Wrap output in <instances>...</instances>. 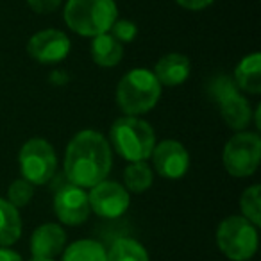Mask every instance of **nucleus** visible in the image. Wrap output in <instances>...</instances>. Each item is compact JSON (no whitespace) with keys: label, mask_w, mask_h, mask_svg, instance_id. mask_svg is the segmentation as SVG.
<instances>
[{"label":"nucleus","mask_w":261,"mask_h":261,"mask_svg":"<svg viewBox=\"0 0 261 261\" xmlns=\"http://www.w3.org/2000/svg\"><path fill=\"white\" fill-rule=\"evenodd\" d=\"M31 261H54V259H40V257H34V259H31Z\"/></svg>","instance_id":"nucleus-27"},{"label":"nucleus","mask_w":261,"mask_h":261,"mask_svg":"<svg viewBox=\"0 0 261 261\" xmlns=\"http://www.w3.org/2000/svg\"><path fill=\"white\" fill-rule=\"evenodd\" d=\"M88 200H90V210L95 215L109 218V220L122 217L129 210L130 204V197L125 186L115 181H108V179L91 188V192L88 193Z\"/></svg>","instance_id":"nucleus-9"},{"label":"nucleus","mask_w":261,"mask_h":261,"mask_svg":"<svg viewBox=\"0 0 261 261\" xmlns=\"http://www.w3.org/2000/svg\"><path fill=\"white\" fill-rule=\"evenodd\" d=\"M111 36L115 40H118L120 43H130V41L135 40L136 34H138V27H136L135 22H130V20H115L111 29Z\"/></svg>","instance_id":"nucleus-23"},{"label":"nucleus","mask_w":261,"mask_h":261,"mask_svg":"<svg viewBox=\"0 0 261 261\" xmlns=\"http://www.w3.org/2000/svg\"><path fill=\"white\" fill-rule=\"evenodd\" d=\"M181 8L190 9V11H200V9L207 8L215 2V0H175Z\"/></svg>","instance_id":"nucleus-25"},{"label":"nucleus","mask_w":261,"mask_h":261,"mask_svg":"<svg viewBox=\"0 0 261 261\" xmlns=\"http://www.w3.org/2000/svg\"><path fill=\"white\" fill-rule=\"evenodd\" d=\"M27 52L34 61L41 65H56L70 54V40L58 29H43L31 36Z\"/></svg>","instance_id":"nucleus-10"},{"label":"nucleus","mask_w":261,"mask_h":261,"mask_svg":"<svg viewBox=\"0 0 261 261\" xmlns=\"http://www.w3.org/2000/svg\"><path fill=\"white\" fill-rule=\"evenodd\" d=\"M63 261H108V250L95 240H77L63 250Z\"/></svg>","instance_id":"nucleus-18"},{"label":"nucleus","mask_w":261,"mask_h":261,"mask_svg":"<svg viewBox=\"0 0 261 261\" xmlns=\"http://www.w3.org/2000/svg\"><path fill=\"white\" fill-rule=\"evenodd\" d=\"M63 0H27V6L38 15H48L54 13L61 6Z\"/></svg>","instance_id":"nucleus-24"},{"label":"nucleus","mask_w":261,"mask_h":261,"mask_svg":"<svg viewBox=\"0 0 261 261\" xmlns=\"http://www.w3.org/2000/svg\"><path fill=\"white\" fill-rule=\"evenodd\" d=\"M261 161V138L256 133L240 130L224 147V167L232 177H249Z\"/></svg>","instance_id":"nucleus-7"},{"label":"nucleus","mask_w":261,"mask_h":261,"mask_svg":"<svg viewBox=\"0 0 261 261\" xmlns=\"http://www.w3.org/2000/svg\"><path fill=\"white\" fill-rule=\"evenodd\" d=\"M91 58L102 68L116 66L123 58V45L109 33L98 34L91 41Z\"/></svg>","instance_id":"nucleus-16"},{"label":"nucleus","mask_w":261,"mask_h":261,"mask_svg":"<svg viewBox=\"0 0 261 261\" xmlns=\"http://www.w3.org/2000/svg\"><path fill=\"white\" fill-rule=\"evenodd\" d=\"M54 211L66 225H81L90 217V200L84 188L68 182L59 188L54 197Z\"/></svg>","instance_id":"nucleus-11"},{"label":"nucleus","mask_w":261,"mask_h":261,"mask_svg":"<svg viewBox=\"0 0 261 261\" xmlns=\"http://www.w3.org/2000/svg\"><path fill=\"white\" fill-rule=\"evenodd\" d=\"M111 147L98 130H81L66 147V179L81 188H93L95 185L104 181L111 172Z\"/></svg>","instance_id":"nucleus-1"},{"label":"nucleus","mask_w":261,"mask_h":261,"mask_svg":"<svg viewBox=\"0 0 261 261\" xmlns=\"http://www.w3.org/2000/svg\"><path fill=\"white\" fill-rule=\"evenodd\" d=\"M33 197H34V185L23 177L13 181L8 190V200L16 207V210L27 206Z\"/></svg>","instance_id":"nucleus-22"},{"label":"nucleus","mask_w":261,"mask_h":261,"mask_svg":"<svg viewBox=\"0 0 261 261\" xmlns=\"http://www.w3.org/2000/svg\"><path fill=\"white\" fill-rule=\"evenodd\" d=\"M190 59L185 54H179V52H172L167 54L156 63L154 66V75H156L158 83L161 86H179L182 84L190 75Z\"/></svg>","instance_id":"nucleus-14"},{"label":"nucleus","mask_w":261,"mask_h":261,"mask_svg":"<svg viewBox=\"0 0 261 261\" xmlns=\"http://www.w3.org/2000/svg\"><path fill=\"white\" fill-rule=\"evenodd\" d=\"M161 97V84L147 68H133L116 86V104L123 115L138 116L149 113Z\"/></svg>","instance_id":"nucleus-2"},{"label":"nucleus","mask_w":261,"mask_h":261,"mask_svg":"<svg viewBox=\"0 0 261 261\" xmlns=\"http://www.w3.org/2000/svg\"><path fill=\"white\" fill-rule=\"evenodd\" d=\"M156 172L165 179H181L190 168V154L177 140H163L152 150Z\"/></svg>","instance_id":"nucleus-12"},{"label":"nucleus","mask_w":261,"mask_h":261,"mask_svg":"<svg viewBox=\"0 0 261 261\" xmlns=\"http://www.w3.org/2000/svg\"><path fill=\"white\" fill-rule=\"evenodd\" d=\"M111 143L115 150L129 163L145 161L156 145V133L152 125L138 116H122L111 125Z\"/></svg>","instance_id":"nucleus-3"},{"label":"nucleus","mask_w":261,"mask_h":261,"mask_svg":"<svg viewBox=\"0 0 261 261\" xmlns=\"http://www.w3.org/2000/svg\"><path fill=\"white\" fill-rule=\"evenodd\" d=\"M63 15L73 33L95 38L109 33L118 18V9L113 0H68Z\"/></svg>","instance_id":"nucleus-4"},{"label":"nucleus","mask_w":261,"mask_h":261,"mask_svg":"<svg viewBox=\"0 0 261 261\" xmlns=\"http://www.w3.org/2000/svg\"><path fill=\"white\" fill-rule=\"evenodd\" d=\"M240 207H242V217L247 218L250 224L257 225L261 224V195H259V185H252L242 193L240 199Z\"/></svg>","instance_id":"nucleus-21"},{"label":"nucleus","mask_w":261,"mask_h":261,"mask_svg":"<svg viewBox=\"0 0 261 261\" xmlns=\"http://www.w3.org/2000/svg\"><path fill=\"white\" fill-rule=\"evenodd\" d=\"M66 232L58 224H43L34 229L31 236V252L33 257L40 259H54L65 250Z\"/></svg>","instance_id":"nucleus-13"},{"label":"nucleus","mask_w":261,"mask_h":261,"mask_svg":"<svg viewBox=\"0 0 261 261\" xmlns=\"http://www.w3.org/2000/svg\"><path fill=\"white\" fill-rule=\"evenodd\" d=\"M211 98L217 102L220 115L224 122L227 123L231 129L243 130L250 123L252 118V109L247 98L240 93L236 88L234 81L227 75H218L207 86Z\"/></svg>","instance_id":"nucleus-6"},{"label":"nucleus","mask_w":261,"mask_h":261,"mask_svg":"<svg viewBox=\"0 0 261 261\" xmlns=\"http://www.w3.org/2000/svg\"><path fill=\"white\" fill-rule=\"evenodd\" d=\"M18 163L23 179L34 186L47 185L58 170V156L50 143L43 138L27 140L20 149Z\"/></svg>","instance_id":"nucleus-8"},{"label":"nucleus","mask_w":261,"mask_h":261,"mask_svg":"<svg viewBox=\"0 0 261 261\" xmlns=\"http://www.w3.org/2000/svg\"><path fill=\"white\" fill-rule=\"evenodd\" d=\"M0 261H22V256L8 247H0Z\"/></svg>","instance_id":"nucleus-26"},{"label":"nucleus","mask_w":261,"mask_h":261,"mask_svg":"<svg viewBox=\"0 0 261 261\" xmlns=\"http://www.w3.org/2000/svg\"><path fill=\"white\" fill-rule=\"evenodd\" d=\"M123 181H125L127 192L143 193L152 186L154 174L145 161H135V163H129V167L123 172Z\"/></svg>","instance_id":"nucleus-19"},{"label":"nucleus","mask_w":261,"mask_h":261,"mask_svg":"<svg viewBox=\"0 0 261 261\" xmlns=\"http://www.w3.org/2000/svg\"><path fill=\"white\" fill-rule=\"evenodd\" d=\"M234 81L236 88L240 91H245L250 95L261 93V54L252 52L245 56L242 61L236 65L234 70Z\"/></svg>","instance_id":"nucleus-15"},{"label":"nucleus","mask_w":261,"mask_h":261,"mask_svg":"<svg viewBox=\"0 0 261 261\" xmlns=\"http://www.w3.org/2000/svg\"><path fill=\"white\" fill-rule=\"evenodd\" d=\"M108 261H150L149 252L133 238H118L108 250Z\"/></svg>","instance_id":"nucleus-20"},{"label":"nucleus","mask_w":261,"mask_h":261,"mask_svg":"<svg viewBox=\"0 0 261 261\" xmlns=\"http://www.w3.org/2000/svg\"><path fill=\"white\" fill-rule=\"evenodd\" d=\"M217 245L231 261H249L257 250V227L240 215L224 218L217 229Z\"/></svg>","instance_id":"nucleus-5"},{"label":"nucleus","mask_w":261,"mask_h":261,"mask_svg":"<svg viewBox=\"0 0 261 261\" xmlns=\"http://www.w3.org/2000/svg\"><path fill=\"white\" fill-rule=\"evenodd\" d=\"M22 236V218L9 200L0 199V247L13 245Z\"/></svg>","instance_id":"nucleus-17"}]
</instances>
